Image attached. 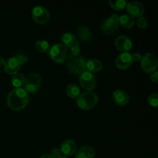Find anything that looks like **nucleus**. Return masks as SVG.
I'll return each mask as SVG.
<instances>
[{
	"mask_svg": "<svg viewBox=\"0 0 158 158\" xmlns=\"http://www.w3.org/2000/svg\"><path fill=\"white\" fill-rule=\"evenodd\" d=\"M29 103V94L23 88H15L9 94L7 104L10 109L18 111L24 109Z\"/></svg>",
	"mask_w": 158,
	"mask_h": 158,
	"instance_id": "obj_1",
	"label": "nucleus"
},
{
	"mask_svg": "<svg viewBox=\"0 0 158 158\" xmlns=\"http://www.w3.org/2000/svg\"><path fill=\"white\" fill-rule=\"evenodd\" d=\"M86 60L81 54L70 53L66 58V65L72 73L81 74L86 69Z\"/></svg>",
	"mask_w": 158,
	"mask_h": 158,
	"instance_id": "obj_2",
	"label": "nucleus"
},
{
	"mask_svg": "<svg viewBox=\"0 0 158 158\" xmlns=\"http://www.w3.org/2000/svg\"><path fill=\"white\" fill-rule=\"evenodd\" d=\"M98 103V96L93 91H86L80 94L77 98V103L80 108L89 110L95 107Z\"/></svg>",
	"mask_w": 158,
	"mask_h": 158,
	"instance_id": "obj_3",
	"label": "nucleus"
},
{
	"mask_svg": "<svg viewBox=\"0 0 158 158\" xmlns=\"http://www.w3.org/2000/svg\"><path fill=\"white\" fill-rule=\"evenodd\" d=\"M49 56L51 59L56 63H63L67 58V49L62 43L53 45L49 49Z\"/></svg>",
	"mask_w": 158,
	"mask_h": 158,
	"instance_id": "obj_4",
	"label": "nucleus"
},
{
	"mask_svg": "<svg viewBox=\"0 0 158 158\" xmlns=\"http://www.w3.org/2000/svg\"><path fill=\"white\" fill-rule=\"evenodd\" d=\"M119 26V15L117 14H112L110 17L106 18L101 25L102 32L106 35L114 33Z\"/></svg>",
	"mask_w": 158,
	"mask_h": 158,
	"instance_id": "obj_5",
	"label": "nucleus"
},
{
	"mask_svg": "<svg viewBox=\"0 0 158 158\" xmlns=\"http://www.w3.org/2000/svg\"><path fill=\"white\" fill-rule=\"evenodd\" d=\"M140 61L142 69L147 73H152L157 70L158 61L157 57L154 54L146 53L142 56Z\"/></svg>",
	"mask_w": 158,
	"mask_h": 158,
	"instance_id": "obj_6",
	"label": "nucleus"
},
{
	"mask_svg": "<svg viewBox=\"0 0 158 158\" xmlns=\"http://www.w3.org/2000/svg\"><path fill=\"white\" fill-rule=\"evenodd\" d=\"M42 84V77L37 73H31L26 78L25 90L27 93H36Z\"/></svg>",
	"mask_w": 158,
	"mask_h": 158,
	"instance_id": "obj_7",
	"label": "nucleus"
},
{
	"mask_svg": "<svg viewBox=\"0 0 158 158\" xmlns=\"http://www.w3.org/2000/svg\"><path fill=\"white\" fill-rule=\"evenodd\" d=\"M32 19L36 23L44 25L49 20V12L44 6H37L32 11Z\"/></svg>",
	"mask_w": 158,
	"mask_h": 158,
	"instance_id": "obj_8",
	"label": "nucleus"
},
{
	"mask_svg": "<svg viewBox=\"0 0 158 158\" xmlns=\"http://www.w3.org/2000/svg\"><path fill=\"white\" fill-rule=\"evenodd\" d=\"M62 41H63V45L66 46V49L68 48L71 51V53H80L78 40L73 34L70 33V32L64 33L62 36Z\"/></svg>",
	"mask_w": 158,
	"mask_h": 158,
	"instance_id": "obj_9",
	"label": "nucleus"
},
{
	"mask_svg": "<svg viewBox=\"0 0 158 158\" xmlns=\"http://www.w3.org/2000/svg\"><path fill=\"white\" fill-rule=\"evenodd\" d=\"M80 83L83 89L86 91H92L97 86V80L92 73L84 71L80 76Z\"/></svg>",
	"mask_w": 158,
	"mask_h": 158,
	"instance_id": "obj_10",
	"label": "nucleus"
},
{
	"mask_svg": "<svg viewBox=\"0 0 158 158\" xmlns=\"http://www.w3.org/2000/svg\"><path fill=\"white\" fill-rule=\"evenodd\" d=\"M128 15L134 18H139L143 16L144 13V7L141 2L138 1H131L126 6Z\"/></svg>",
	"mask_w": 158,
	"mask_h": 158,
	"instance_id": "obj_11",
	"label": "nucleus"
},
{
	"mask_svg": "<svg viewBox=\"0 0 158 158\" xmlns=\"http://www.w3.org/2000/svg\"><path fill=\"white\" fill-rule=\"evenodd\" d=\"M133 60L129 52H121L117 56L115 60L116 66L119 69H127L132 65Z\"/></svg>",
	"mask_w": 158,
	"mask_h": 158,
	"instance_id": "obj_12",
	"label": "nucleus"
},
{
	"mask_svg": "<svg viewBox=\"0 0 158 158\" xmlns=\"http://www.w3.org/2000/svg\"><path fill=\"white\" fill-rule=\"evenodd\" d=\"M114 45L118 51L121 52H127L132 48L133 43L127 35H120L115 40Z\"/></svg>",
	"mask_w": 158,
	"mask_h": 158,
	"instance_id": "obj_13",
	"label": "nucleus"
},
{
	"mask_svg": "<svg viewBox=\"0 0 158 158\" xmlns=\"http://www.w3.org/2000/svg\"><path fill=\"white\" fill-rule=\"evenodd\" d=\"M77 143L73 140H66L62 143L60 151L64 157H71L77 152Z\"/></svg>",
	"mask_w": 158,
	"mask_h": 158,
	"instance_id": "obj_14",
	"label": "nucleus"
},
{
	"mask_svg": "<svg viewBox=\"0 0 158 158\" xmlns=\"http://www.w3.org/2000/svg\"><path fill=\"white\" fill-rule=\"evenodd\" d=\"M20 64L19 62L17 61L15 57H12V58L9 59L7 62H6L4 65V70L6 73L9 74V75H15L19 71Z\"/></svg>",
	"mask_w": 158,
	"mask_h": 158,
	"instance_id": "obj_15",
	"label": "nucleus"
},
{
	"mask_svg": "<svg viewBox=\"0 0 158 158\" xmlns=\"http://www.w3.org/2000/svg\"><path fill=\"white\" fill-rule=\"evenodd\" d=\"M114 101L119 106H125L129 102V96L127 93L123 89H116L113 94Z\"/></svg>",
	"mask_w": 158,
	"mask_h": 158,
	"instance_id": "obj_16",
	"label": "nucleus"
},
{
	"mask_svg": "<svg viewBox=\"0 0 158 158\" xmlns=\"http://www.w3.org/2000/svg\"><path fill=\"white\" fill-rule=\"evenodd\" d=\"M95 151L92 147L84 146L79 148L76 152V158H94Z\"/></svg>",
	"mask_w": 158,
	"mask_h": 158,
	"instance_id": "obj_17",
	"label": "nucleus"
},
{
	"mask_svg": "<svg viewBox=\"0 0 158 158\" xmlns=\"http://www.w3.org/2000/svg\"><path fill=\"white\" fill-rule=\"evenodd\" d=\"M103 64L100 60L97 59H90L86 62V69L90 73L100 72L103 69Z\"/></svg>",
	"mask_w": 158,
	"mask_h": 158,
	"instance_id": "obj_18",
	"label": "nucleus"
},
{
	"mask_svg": "<svg viewBox=\"0 0 158 158\" xmlns=\"http://www.w3.org/2000/svg\"><path fill=\"white\" fill-rule=\"evenodd\" d=\"M77 34L78 36L82 41L83 42H88L91 40V32L86 26H79L77 27Z\"/></svg>",
	"mask_w": 158,
	"mask_h": 158,
	"instance_id": "obj_19",
	"label": "nucleus"
},
{
	"mask_svg": "<svg viewBox=\"0 0 158 158\" xmlns=\"http://www.w3.org/2000/svg\"><path fill=\"white\" fill-rule=\"evenodd\" d=\"M134 20L128 15H122L119 16V25L125 29H132L134 26Z\"/></svg>",
	"mask_w": 158,
	"mask_h": 158,
	"instance_id": "obj_20",
	"label": "nucleus"
},
{
	"mask_svg": "<svg viewBox=\"0 0 158 158\" xmlns=\"http://www.w3.org/2000/svg\"><path fill=\"white\" fill-rule=\"evenodd\" d=\"M25 81H26V77L23 73H17L12 77V84L15 88H21V86L25 84Z\"/></svg>",
	"mask_w": 158,
	"mask_h": 158,
	"instance_id": "obj_21",
	"label": "nucleus"
},
{
	"mask_svg": "<svg viewBox=\"0 0 158 158\" xmlns=\"http://www.w3.org/2000/svg\"><path fill=\"white\" fill-rule=\"evenodd\" d=\"M66 94L69 96L70 98L76 99L78 97V96L80 94V88L75 83H70L66 87Z\"/></svg>",
	"mask_w": 158,
	"mask_h": 158,
	"instance_id": "obj_22",
	"label": "nucleus"
},
{
	"mask_svg": "<svg viewBox=\"0 0 158 158\" xmlns=\"http://www.w3.org/2000/svg\"><path fill=\"white\" fill-rule=\"evenodd\" d=\"M109 5L112 9H114L116 11H121L124 8H126L127 2L125 0H110Z\"/></svg>",
	"mask_w": 158,
	"mask_h": 158,
	"instance_id": "obj_23",
	"label": "nucleus"
},
{
	"mask_svg": "<svg viewBox=\"0 0 158 158\" xmlns=\"http://www.w3.org/2000/svg\"><path fill=\"white\" fill-rule=\"evenodd\" d=\"M35 48L38 52H46L49 49V43L46 41V40H38L35 43Z\"/></svg>",
	"mask_w": 158,
	"mask_h": 158,
	"instance_id": "obj_24",
	"label": "nucleus"
},
{
	"mask_svg": "<svg viewBox=\"0 0 158 158\" xmlns=\"http://www.w3.org/2000/svg\"><path fill=\"white\" fill-rule=\"evenodd\" d=\"M148 103L151 106L157 107L158 105V94L154 93L148 97Z\"/></svg>",
	"mask_w": 158,
	"mask_h": 158,
	"instance_id": "obj_25",
	"label": "nucleus"
},
{
	"mask_svg": "<svg viewBox=\"0 0 158 158\" xmlns=\"http://www.w3.org/2000/svg\"><path fill=\"white\" fill-rule=\"evenodd\" d=\"M137 25L138 26V28H140V29H145L147 27V26H148V21H147L146 18L143 16L137 18Z\"/></svg>",
	"mask_w": 158,
	"mask_h": 158,
	"instance_id": "obj_26",
	"label": "nucleus"
},
{
	"mask_svg": "<svg viewBox=\"0 0 158 158\" xmlns=\"http://www.w3.org/2000/svg\"><path fill=\"white\" fill-rule=\"evenodd\" d=\"M61 151H60V149H59V148H52V150H51V154L50 155L52 156L53 158H58L60 157H61Z\"/></svg>",
	"mask_w": 158,
	"mask_h": 158,
	"instance_id": "obj_27",
	"label": "nucleus"
},
{
	"mask_svg": "<svg viewBox=\"0 0 158 158\" xmlns=\"http://www.w3.org/2000/svg\"><path fill=\"white\" fill-rule=\"evenodd\" d=\"M15 57L16 58L17 61L19 62V63L20 64V66L25 64V63H26L28 60L27 56L25 55H19V56H15Z\"/></svg>",
	"mask_w": 158,
	"mask_h": 158,
	"instance_id": "obj_28",
	"label": "nucleus"
},
{
	"mask_svg": "<svg viewBox=\"0 0 158 158\" xmlns=\"http://www.w3.org/2000/svg\"><path fill=\"white\" fill-rule=\"evenodd\" d=\"M151 77V81L155 83H158V72L157 70L153 72L152 73H151V77Z\"/></svg>",
	"mask_w": 158,
	"mask_h": 158,
	"instance_id": "obj_29",
	"label": "nucleus"
},
{
	"mask_svg": "<svg viewBox=\"0 0 158 158\" xmlns=\"http://www.w3.org/2000/svg\"><path fill=\"white\" fill-rule=\"evenodd\" d=\"M131 56H132L133 62H139L140 60H141L142 58V56L140 53H138V52H135L133 55H131Z\"/></svg>",
	"mask_w": 158,
	"mask_h": 158,
	"instance_id": "obj_30",
	"label": "nucleus"
},
{
	"mask_svg": "<svg viewBox=\"0 0 158 158\" xmlns=\"http://www.w3.org/2000/svg\"><path fill=\"white\" fill-rule=\"evenodd\" d=\"M5 63H6V61H5L4 59L2 57H0V66H4Z\"/></svg>",
	"mask_w": 158,
	"mask_h": 158,
	"instance_id": "obj_31",
	"label": "nucleus"
},
{
	"mask_svg": "<svg viewBox=\"0 0 158 158\" xmlns=\"http://www.w3.org/2000/svg\"><path fill=\"white\" fill-rule=\"evenodd\" d=\"M40 158H53L50 154H43Z\"/></svg>",
	"mask_w": 158,
	"mask_h": 158,
	"instance_id": "obj_32",
	"label": "nucleus"
},
{
	"mask_svg": "<svg viewBox=\"0 0 158 158\" xmlns=\"http://www.w3.org/2000/svg\"><path fill=\"white\" fill-rule=\"evenodd\" d=\"M58 158H68V157H64V156H61V157H58Z\"/></svg>",
	"mask_w": 158,
	"mask_h": 158,
	"instance_id": "obj_33",
	"label": "nucleus"
}]
</instances>
